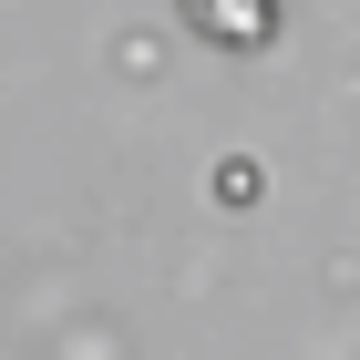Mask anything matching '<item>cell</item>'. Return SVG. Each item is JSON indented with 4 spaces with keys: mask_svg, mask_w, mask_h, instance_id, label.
Returning a JSON list of instances; mask_svg holds the SVG:
<instances>
[{
    "mask_svg": "<svg viewBox=\"0 0 360 360\" xmlns=\"http://www.w3.org/2000/svg\"><path fill=\"white\" fill-rule=\"evenodd\" d=\"M175 11H186L206 41H226V52H257L278 31V0H175Z\"/></svg>",
    "mask_w": 360,
    "mask_h": 360,
    "instance_id": "cell-1",
    "label": "cell"
}]
</instances>
